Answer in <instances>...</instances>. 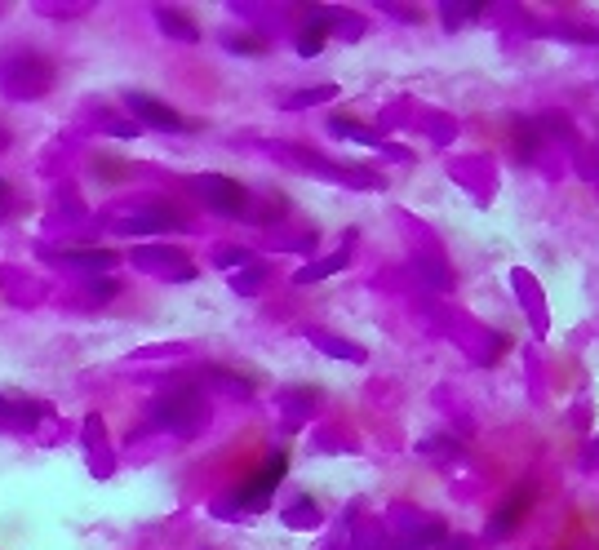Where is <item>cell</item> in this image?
I'll use <instances>...</instances> for the list:
<instances>
[{"label":"cell","instance_id":"cell-1","mask_svg":"<svg viewBox=\"0 0 599 550\" xmlns=\"http://www.w3.org/2000/svg\"><path fill=\"white\" fill-rule=\"evenodd\" d=\"M284 471H289V457H284V453H272V462H267L244 489L231 493V506H222V515H226V510H263V506L272 501L275 484L284 480Z\"/></svg>","mask_w":599,"mask_h":550},{"label":"cell","instance_id":"cell-2","mask_svg":"<svg viewBox=\"0 0 599 550\" xmlns=\"http://www.w3.org/2000/svg\"><path fill=\"white\" fill-rule=\"evenodd\" d=\"M191 187L209 200V209L222 214V218H240V214H244V205H249L244 187H240V182H231V178H222V173H200V178H191Z\"/></svg>","mask_w":599,"mask_h":550},{"label":"cell","instance_id":"cell-3","mask_svg":"<svg viewBox=\"0 0 599 550\" xmlns=\"http://www.w3.org/2000/svg\"><path fill=\"white\" fill-rule=\"evenodd\" d=\"M124 103H129V111H134L143 124H152V129H164V133H182V129H191V120H182L169 103L152 98V94H129Z\"/></svg>","mask_w":599,"mask_h":550},{"label":"cell","instance_id":"cell-4","mask_svg":"<svg viewBox=\"0 0 599 550\" xmlns=\"http://www.w3.org/2000/svg\"><path fill=\"white\" fill-rule=\"evenodd\" d=\"M529 506H533V489L524 484L520 493H515L506 506H502V510H497V515H493V524H489V537H493V542H502V537H506V533L520 524V515H524Z\"/></svg>","mask_w":599,"mask_h":550},{"label":"cell","instance_id":"cell-5","mask_svg":"<svg viewBox=\"0 0 599 550\" xmlns=\"http://www.w3.org/2000/svg\"><path fill=\"white\" fill-rule=\"evenodd\" d=\"M325 50V14H316V23H307L302 27V36H298V54L311 58Z\"/></svg>","mask_w":599,"mask_h":550},{"label":"cell","instance_id":"cell-6","mask_svg":"<svg viewBox=\"0 0 599 550\" xmlns=\"http://www.w3.org/2000/svg\"><path fill=\"white\" fill-rule=\"evenodd\" d=\"M164 226H182V222L169 218V214H147V218H129V222H124V231H164Z\"/></svg>","mask_w":599,"mask_h":550},{"label":"cell","instance_id":"cell-7","mask_svg":"<svg viewBox=\"0 0 599 550\" xmlns=\"http://www.w3.org/2000/svg\"><path fill=\"white\" fill-rule=\"evenodd\" d=\"M346 267V253H337V258H325L320 267H307V271H298V284H311V280H320V275H333Z\"/></svg>","mask_w":599,"mask_h":550},{"label":"cell","instance_id":"cell-8","mask_svg":"<svg viewBox=\"0 0 599 550\" xmlns=\"http://www.w3.org/2000/svg\"><path fill=\"white\" fill-rule=\"evenodd\" d=\"M320 98H337V89L333 85H320V89H307V94H293L284 107H311V103H320Z\"/></svg>","mask_w":599,"mask_h":550},{"label":"cell","instance_id":"cell-9","mask_svg":"<svg viewBox=\"0 0 599 550\" xmlns=\"http://www.w3.org/2000/svg\"><path fill=\"white\" fill-rule=\"evenodd\" d=\"M161 18H164V27H178L173 36H182V41H196V27L182 18V14H173V9H161Z\"/></svg>","mask_w":599,"mask_h":550},{"label":"cell","instance_id":"cell-10","mask_svg":"<svg viewBox=\"0 0 599 550\" xmlns=\"http://www.w3.org/2000/svg\"><path fill=\"white\" fill-rule=\"evenodd\" d=\"M333 133H351L355 142H378V138H373L369 129H360L355 120H333Z\"/></svg>","mask_w":599,"mask_h":550},{"label":"cell","instance_id":"cell-11","mask_svg":"<svg viewBox=\"0 0 599 550\" xmlns=\"http://www.w3.org/2000/svg\"><path fill=\"white\" fill-rule=\"evenodd\" d=\"M448 23H462V18H480V5H444L439 9Z\"/></svg>","mask_w":599,"mask_h":550},{"label":"cell","instance_id":"cell-12","mask_svg":"<svg viewBox=\"0 0 599 550\" xmlns=\"http://www.w3.org/2000/svg\"><path fill=\"white\" fill-rule=\"evenodd\" d=\"M226 50H235V54H263V50H267V41H244V36H226Z\"/></svg>","mask_w":599,"mask_h":550},{"label":"cell","instance_id":"cell-13","mask_svg":"<svg viewBox=\"0 0 599 550\" xmlns=\"http://www.w3.org/2000/svg\"><path fill=\"white\" fill-rule=\"evenodd\" d=\"M284 519H289V524H298V519H316V506H298V510H289Z\"/></svg>","mask_w":599,"mask_h":550}]
</instances>
